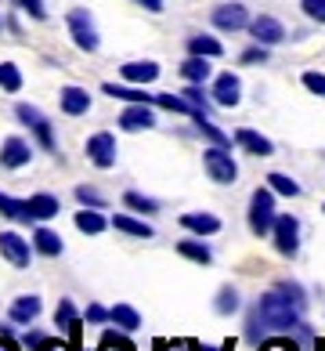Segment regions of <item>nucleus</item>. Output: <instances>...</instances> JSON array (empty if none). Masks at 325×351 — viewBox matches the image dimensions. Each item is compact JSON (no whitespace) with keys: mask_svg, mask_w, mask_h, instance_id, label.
Returning a JSON list of instances; mask_svg holds the SVG:
<instances>
[{"mask_svg":"<svg viewBox=\"0 0 325 351\" xmlns=\"http://www.w3.org/2000/svg\"><path fill=\"white\" fill-rule=\"evenodd\" d=\"M304 311H307V293L296 282H275L268 293L257 297V304L250 308L246 319V341L250 344H264L275 333H289L304 326Z\"/></svg>","mask_w":325,"mask_h":351,"instance_id":"1","label":"nucleus"},{"mask_svg":"<svg viewBox=\"0 0 325 351\" xmlns=\"http://www.w3.org/2000/svg\"><path fill=\"white\" fill-rule=\"evenodd\" d=\"M275 196L278 192L271 189V185H264V189H253V196H250V232L253 236H271V228H275V221H278V214H275Z\"/></svg>","mask_w":325,"mask_h":351,"instance_id":"2","label":"nucleus"},{"mask_svg":"<svg viewBox=\"0 0 325 351\" xmlns=\"http://www.w3.org/2000/svg\"><path fill=\"white\" fill-rule=\"evenodd\" d=\"M65 25H69V36H73V44L80 51L94 55V51L101 47V36H98V25H94V19H90V11L73 8L69 15H65Z\"/></svg>","mask_w":325,"mask_h":351,"instance_id":"3","label":"nucleus"},{"mask_svg":"<svg viewBox=\"0 0 325 351\" xmlns=\"http://www.w3.org/2000/svg\"><path fill=\"white\" fill-rule=\"evenodd\" d=\"M203 167H206V174H210V181H217V185H235L239 181V163L231 160V149L210 145L203 152Z\"/></svg>","mask_w":325,"mask_h":351,"instance_id":"4","label":"nucleus"},{"mask_svg":"<svg viewBox=\"0 0 325 351\" xmlns=\"http://www.w3.org/2000/svg\"><path fill=\"white\" fill-rule=\"evenodd\" d=\"M15 116H18V123L22 127H29V131L36 134V141H40V149L44 152H55V127H51V120L36 109V106H25V101H18L15 106Z\"/></svg>","mask_w":325,"mask_h":351,"instance_id":"5","label":"nucleus"},{"mask_svg":"<svg viewBox=\"0 0 325 351\" xmlns=\"http://www.w3.org/2000/svg\"><path fill=\"white\" fill-rule=\"evenodd\" d=\"M271 239H275V250L282 257H296V250H300V221L293 214H278L275 228H271Z\"/></svg>","mask_w":325,"mask_h":351,"instance_id":"6","label":"nucleus"},{"mask_svg":"<svg viewBox=\"0 0 325 351\" xmlns=\"http://www.w3.org/2000/svg\"><path fill=\"white\" fill-rule=\"evenodd\" d=\"M83 152H87V160L94 163L98 171H109V167H116V156H120V149H116V134H109V131L90 134Z\"/></svg>","mask_w":325,"mask_h":351,"instance_id":"7","label":"nucleus"},{"mask_svg":"<svg viewBox=\"0 0 325 351\" xmlns=\"http://www.w3.org/2000/svg\"><path fill=\"white\" fill-rule=\"evenodd\" d=\"M0 257H4L11 268H29L33 246L22 232H0Z\"/></svg>","mask_w":325,"mask_h":351,"instance_id":"8","label":"nucleus"},{"mask_svg":"<svg viewBox=\"0 0 325 351\" xmlns=\"http://www.w3.org/2000/svg\"><path fill=\"white\" fill-rule=\"evenodd\" d=\"M83 315L76 311V304L69 301V297H62L58 301V308H55V326H58V333H65L73 341V348H80V330H83Z\"/></svg>","mask_w":325,"mask_h":351,"instance_id":"9","label":"nucleus"},{"mask_svg":"<svg viewBox=\"0 0 325 351\" xmlns=\"http://www.w3.org/2000/svg\"><path fill=\"white\" fill-rule=\"evenodd\" d=\"M250 11H246L239 0H231V4H217L213 8V25L224 33H239V29H250Z\"/></svg>","mask_w":325,"mask_h":351,"instance_id":"10","label":"nucleus"},{"mask_svg":"<svg viewBox=\"0 0 325 351\" xmlns=\"http://www.w3.org/2000/svg\"><path fill=\"white\" fill-rule=\"evenodd\" d=\"M210 98H213V106L220 109H235L239 101H242V84H239V76L235 73H220L213 87H210Z\"/></svg>","mask_w":325,"mask_h":351,"instance_id":"11","label":"nucleus"},{"mask_svg":"<svg viewBox=\"0 0 325 351\" xmlns=\"http://www.w3.org/2000/svg\"><path fill=\"white\" fill-rule=\"evenodd\" d=\"M33 160V145L25 138H18V134H11V138H4V145H0V167L4 171H18V167H25Z\"/></svg>","mask_w":325,"mask_h":351,"instance_id":"12","label":"nucleus"},{"mask_svg":"<svg viewBox=\"0 0 325 351\" xmlns=\"http://www.w3.org/2000/svg\"><path fill=\"white\" fill-rule=\"evenodd\" d=\"M62 210L58 196H51V192H36V196L25 199V225H44Z\"/></svg>","mask_w":325,"mask_h":351,"instance_id":"13","label":"nucleus"},{"mask_svg":"<svg viewBox=\"0 0 325 351\" xmlns=\"http://www.w3.org/2000/svg\"><path fill=\"white\" fill-rule=\"evenodd\" d=\"M155 127V112L152 106H145V101H130V106L120 112V131H152Z\"/></svg>","mask_w":325,"mask_h":351,"instance_id":"14","label":"nucleus"},{"mask_svg":"<svg viewBox=\"0 0 325 351\" xmlns=\"http://www.w3.org/2000/svg\"><path fill=\"white\" fill-rule=\"evenodd\" d=\"M250 33H253V40L257 44H264V47H275L285 40V25L275 19V15H257L250 22Z\"/></svg>","mask_w":325,"mask_h":351,"instance_id":"15","label":"nucleus"},{"mask_svg":"<svg viewBox=\"0 0 325 351\" xmlns=\"http://www.w3.org/2000/svg\"><path fill=\"white\" fill-rule=\"evenodd\" d=\"M40 308H44V301H40L36 293H22V297H15V301H11L8 319L15 322V326H33V319L40 315Z\"/></svg>","mask_w":325,"mask_h":351,"instance_id":"16","label":"nucleus"},{"mask_svg":"<svg viewBox=\"0 0 325 351\" xmlns=\"http://www.w3.org/2000/svg\"><path fill=\"white\" fill-rule=\"evenodd\" d=\"M58 106H62V112H65V116H87V112H90V95H87L83 87L69 84V87H62Z\"/></svg>","mask_w":325,"mask_h":351,"instance_id":"17","label":"nucleus"},{"mask_svg":"<svg viewBox=\"0 0 325 351\" xmlns=\"http://www.w3.org/2000/svg\"><path fill=\"white\" fill-rule=\"evenodd\" d=\"M123 80H127V84H138V87L155 84V80H159V62H152V58H145V62H127V66H123Z\"/></svg>","mask_w":325,"mask_h":351,"instance_id":"18","label":"nucleus"},{"mask_svg":"<svg viewBox=\"0 0 325 351\" xmlns=\"http://www.w3.org/2000/svg\"><path fill=\"white\" fill-rule=\"evenodd\" d=\"M181 228L195 232V236H217V232H220V217H217V214H206V210H199V214H181Z\"/></svg>","mask_w":325,"mask_h":351,"instance_id":"19","label":"nucleus"},{"mask_svg":"<svg viewBox=\"0 0 325 351\" xmlns=\"http://www.w3.org/2000/svg\"><path fill=\"white\" fill-rule=\"evenodd\" d=\"M33 250L44 254V257H62V254H65V243H62L58 232H51L47 225H36V232H33Z\"/></svg>","mask_w":325,"mask_h":351,"instance_id":"20","label":"nucleus"},{"mask_svg":"<svg viewBox=\"0 0 325 351\" xmlns=\"http://www.w3.org/2000/svg\"><path fill=\"white\" fill-rule=\"evenodd\" d=\"M112 228L116 232H127V236H134V239H152L155 236V228L148 225V221H141L134 214H116L112 217Z\"/></svg>","mask_w":325,"mask_h":351,"instance_id":"21","label":"nucleus"},{"mask_svg":"<svg viewBox=\"0 0 325 351\" xmlns=\"http://www.w3.org/2000/svg\"><path fill=\"white\" fill-rule=\"evenodd\" d=\"M235 145H242L246 152H253V156H271V152H275V145H271L264 134H257L253 127H239V131H235Z\"/></svg>","mask_w":325,"mask_h":351,"instance_id":"22","label":"nucleus"},{"mask_svg":"<svg viewBox=\"0 0 325 351\" xmlns=\"http://www.w3.org/2000/svg\"><path fill=\"white\" fill-rule=\"evenodd\" d=\"M210 58H203V55H192V58H185L181 62V76H185L188 84H206L210 80Z\"/></svg>","mask_w":325,"mask_h":351,"instance_id":"23","label":"nucleus"},{"mask_svg":"<svg viewBox=\"0 0 325 351\" xmlns=\"http://www.w3.org/2000/svg\"><path fill=\"white\" fill-rule=\"evenodd\" d=\"M177 254L188 257V261H195V265H210V261H213V250L203 243V236H199V239H181V243H177Z\"/></svg>","mask_w":325,"mask_h":351,"instance_id":"24","label":"nucleus"},{"mask_svg":"<svg viewBox=\"0 0 325 351\" xmlns=\"http://www.w3.org/2000/svg\"><path fill=\"white\" fill-rule=\"evenodd\" d=\"M188 55H203V58H220L224 47H220L217 36H206V33H195L188 36Z\"/></svg>","mask_w":325,"mask_h":351,"instance_id":"25","label":"nucleus"},{"mask_svg":"<svg viewBox=\"0 0 325 351\" xmlns=\"http://www.w3.org/2000/svg\"><path fill=\"white\" fill-rule=\"evenodd\" d=\"M76 228L83 232V236H101V232L109 228V221L101 210H90V206H83L80 214H76Z\"/></svg>","mask_w":325,"mask_h":351,"instance_id":"26","label":"nucleus"},{"mask_svg":"<svg viewBox=\"0 0 325 351\" xmlns=\"http://www.w3.org/2000/svg\"><path fill=\"white\" fill-rule=\"evenodd\" d=\"M101 90H105V95L109 98H120V101H127V106H130V101H145V106H152V95H148V90L145 87H120V84H101Z\"/></svg>","mask_w":325,"mask_h":351,"instance_id":"27","label":"nucleus"},{"mask_svg":"<svg viewBox=\"0 0 325 351\" xmlns=\"http://www.w3.org/2000/svg\"><path fill=\"white\" fill-rule=\"evenodd\" d=\"M239 304H242V297H239L235 286H220L217 297H213V311H217V315H224V319H228V315H235Z\"/></svg>","mask_w":325,"mask_h":351,"instance_id":"28","label":"nucleus"},{"mask_svg":"<svg viewBox=\"0 0 325 351\" xmlns=\"http://www.w3.org/2000/svg\"><path fill=\"white\" fill-rule=\"evenodd\" d=\"M123 206H127V210L130 214H159V206L163 203H155V199H148V196H141V192H134V189H130V192H123Z\"/></svg>","mask_w":325,"mask_h":351,"instance_id":"29","label":"nucleus"},{"mask_svg":"<svg viewBox=\"0 0 325 351\" xmlns=\"http://www.w3.org/2000/svg\"><path fill=\"white\" fill-rule=\"evenodd\" d=\"M192 120H195V131H199V134H206V138H210V141H213V145H220V149H231V141H235V138H228L224 131H217V127L210 123V116H203V112H195V116H192Z\"/></svg>","mask_w":325,"mask_h":351,"instance_id":"30","label":"nucleus"},{"mask_svg":"<svg viewBox=\"0 0 325 351\" xmlns=\"http://www.w3.org/2000/svg\"><path fill=\"white\" fill-rule=\"evenodd\" d=\"M112 322H116V326H120L123 333L141 330V315H138L134 304H116V308H112Z\"/></svg>","mask_w":325,"mask_h":351,"instance_id":"31","label":"nucleus"},{"mask_svg":"<svg viewBox=\"0 0 325 351\" xmlns=\"http://www.w3.org/2000/svg\"><path fill=\"white\" fill-rule=\"evenodd\" d=\"M155 106L166 112H181V116H195V106L185 95H155Z\"/></svg>","mask_w":325,"mask_h":351,"instance_id":"32","label":"nucleus"},{"mask_svg":"<svg viewBox=\"0 0 325 351\" xmlns=\"http://www.w3.org/2000/svg\"><path fill=\"white\" fill-rule=\"evenodd\" d=\"M0 90H8V95L22 90V73L15 62H0Z\"/></svg>","mask_w":325,"mask_h":351,"instance_id":"33","label":"nucleus"},{"mask_svg":"<svg viewBox=\"0 0 325 351\" xmlns=\"http://www.w3.org/2000/svg\"><path fill=\"white\" fill-rule=\"evenodd\" d=\"M268 185L275 189L278 196H289V199H293V196H300V185H296L289 174H282V171H271V174H268Z\"/></svg>","mask_w":325,"mask_h":351,"instance_id":"34","label":"nucleus"},{"mask_svg":"<svg viewBox=\"0 0 325 351\" xmlns=\"http://www.w3.org/2000/svg\"><path fill=\"white\" fill-rule=\"evenodd\" d=\"M94 351H130V341L123 337V330L116 326V330H105V333H101V341H98Z\"/></svg>","mask_w":325,"mask_h":351,"instance_id":"35","label":"nucleus"},{"mask_svg":"<svg viewBox=\"0 0 325 351\" xmlns=\"http://www.w3.org/2000/svg\"><path fill=\"white\" fill-rule=\"evenodd\" d=\"M0 214L8 221H25V199H15L8 192H0Z\"/></svg>","mask_w":325,"mask_h":351,"instance_id":"36","label":"nucleus"},{"mask_svg":"<svg viewBox=\"0 0 325 351\" xmlns=\"http://www.w3.org/2000/svg\"><path fill=\"white\" fill-rule=\"evenodd\" d=\"M76 199L83 206H90V210H101V206H105V196H101L94 185H76Z\"/></svg>","mask_w":325,"mask_h":351,"instance_id":"37","label":"nucleus"},{"mask_svg":"<svg viewBox=\"0 0 325 351\" xmlns=\"http://www.w3.org/2000/svg\"><path fill=\"white\" fill-rule=\"evenodd\" d=\"M185 98L195 106V112L210 116V101H213V98H206V95H203V84H188V87H185Z\"/></svg>","mask_w":325,"mask_h":351,"instance_id":"38","label":"nucleus"},{"mask_svg":"<svg viewBox=\"0 0 325 351\" xmlns=\"http://www.w3.org/2000/svg\"><path fill=\"white\" fill-rule=\"evenodd\" d=\"M83 319L90 322V326H105V322H112V308H101V304H87Z\"/></svg>","mask_w":325,"mask_h":351,"instance_id":"39","label":"nucleus"},{"mask_svg":"<svg viewBox=\"0 0 325 351\" xmlns=\"http://www.w3.org/2000/svg\"><path fill=\"white\" fill-rule=\"evenodd\" d=\"M300 80H304V87L311 90V95L325 98V73H315V69H307V73L300 76Z\"/></svg>","mask_w":325,"mask_h":351,"instance_id":"40","label":"nucleus"},{"mask_svg":"<svg viewBox=\"0 0 325 351\" xmlns=\"http://www.w3.org/2000/svg\"><path fill=\"white\" fill-rule=\"evenodd\" d=\"M300 8L311 22H325V0H300Z\"/></svg>","mask_w":325,"mask_h":351,"instance_id":"41","label":"nucleus"},{"mask_svg":"<svg viewBox=\"0 0 325 351\" xmlns=\"http://www.w3.org/2000/svg\"><path fill=\"white\" fill-rule=\"evenodd\" d=\"M239 62H246V66H257V62H268V47L264 44H257V47H250V51H242V58Z\"/></svg>","mask_w":325,"mask_h":351,"instance_id":"42","label":"nucleus"},{"mask_svg":"<svg viewBox=\"0 0 325 351\" xmlns=\"http://www.w3.org/2000/svg\"><path fill=\"white\" fill-rule=\"evenodd\" d=\"M18 8H22V11H29V19H47L44 0H18Z\"/></svg>","mask_w":325,"mask_h":351,"instance_id":"43","label":"nucleus"},{"mask_svg":"<svg viewBox=\"0 0 325 351\" xmlns=\"http://www.w3.org/2000/svg\"><path fill=\"white\" fill-rule=\"evenodd\" d=\"M44 341H47V333H40V330H25L22 333V348H29V351H36Z\"/></svg>","mask_w":325,"mask_h":351,"instance_id":"44","label":"nucleus"},{"mask_svg":"<svg viewBox=\"0 0 325 351\" xmlns=\"http://www.w3.org/2000/svg\"><path fill=\"white\" fill-rule=\"evenodd\" d=\"M0 351H22V341H11V326H0Z\"/></svg>","mask_w":325,"mask_h":351,"instance_id":"45","label":"nucleus"},{"mask_svg":"<svg viewBox=\"0 0 325 351\" xmlns=\"http://www.w3.org/2000/svg\"><path fill=\"white\" fill-rule=\"evenodd\" d=\"M36 351H76V348H69L65 341H55V337H47V341H44L40 348H36Z\"/></svg>","mask_w":325,"mask_h":351,"instance_id":"46","label":"nucleus"},{"mask_svg":"<svg viewBox=\"0 0 325 351\" xmlns=\"http://www.w3.org/2000/svg\"><path fill=\"white\" fill-rule=\"evenodd\" d=\"M138 4H141V8H148V11H155V15L163 11V0H138Z\"/></svg>","mask_w":325,"mask_h":351,"instance_id":"47","label":"nucleus"},{"mask_svg":"<svg viewBox=\"0 0 325 351\" xmlns=\"http://www.w3.org/2000/svg\"><path fill=\"white\" fill-rule=\"evenodd\" d=\"M318 351H325V341H318Z\"/></svg>","mask_w":325,"mask_h":351,"instance_id":"48","label":"nucleus"},{"mask_svg":"<svg viewBox=\"0 0 325 351\" xmlns=\"http://www.w3.org/2000/svg\"><path fill=\"white\" fill-rule=\"evenodd\" d=\"M289 351H296V348H289Z\"/></svg>","mask_w":325,"mask_h":351,"instance_id":"49","label":"nucleus"}]
</instances>
